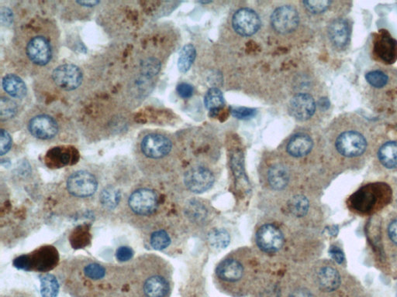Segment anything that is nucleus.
Listing matches in <instances>:
<instances>
[{"instance_id": "obj_1", "label": "nucleus", "mask_w": 397, "mask_h": 297, "mask_svg": "<svg viewBox=\"0 0 397 297\" xmlns=\"http://www.w3.org/2000/svg\"><path fill=\"white\" fill-rule=\"evenodd\" d=\"M60 32L53 19L36 16L18 25L8 55L16 71L39 78L58 64Z\"/></svg>"}, {"instance_id": "obj_2", "label": "nucleus", "mask_w": 397, "mask_h": 297, "mask_svg": "<svg viewBox=\"0 0 397 297\" xmlns=\"http://www.w3.org/2000/svg\"><path fill=\"white\" fill-rule=\"evenodd\" d=\"M57 273L71 297H107L129 281L128 265L106 264L87 257L63 262Z\"/></svg>"}, {"instance_id": "obj_3", "label": "nucleus", "mask_w": 397, "mask_h": 297, "mask_svg": "<svg viewBox=\"0 0 397 297\" xmlns=\"http://www.w3.org/2000/svg\"><path fill=\"white\" fill-rule=\"evenodd\" d=\"M383 129L380 124L357 112H345L332 124L333 146L346 159H356L367 154L371 141Z\"/></svg>"}, {"instance_id": "obj_4", "label": "nucleus", "mask_w": 397, "mask_h": 297, "mask_svg": "<svg viewBox=\"0 0 397 297\" xmlns=\"http://www.w3.org/2000/svg\"><path fill=\"white\" fill-rule=\"evenodd\" d=\"M22 125L30 136L43 143L71 144L78 136L72 119L48 105H37L28 111Z\"/></svg>"}, {"instance_id": "obj_5", "label": "nucleus", "mask_w": 397, "mask_h": 297, "mask_svg": "<svg viewBox=\"0 0 397 297\" xmlns=\"http://www.w3.org/2000/svg\"><path fill=\"white\" fill-rule=\"evenodd\" d=\"M364 99L371 110L397 121V69L377 65L363 78Z\"/></svg>"}, {"instance_id": "obj_6", "label": "nucleus", "mask_w": 397, "mask_h": 297, "mask_svg": "<svg viewBox=\"0 0 397 297\" xmlns=\"http://www.w3.org/2000/svg\"><path fill=\"white\" fill-rule=\"evenodd\" d=\"M128 265L130 282L144 297H169L171 294L172 273L162 258L144 254Z\"/></svg>"}, {"instance_id": "obj_7", "label": "nucleus", "mask_w": 397, "mask_h": 297, "mask_svg": "<svg viewBox=\"0 0 397 297\" xmlns=\"http://www.w3.org/2000/svg\"><path fill=\"white\" fill-rule=\"evenodd\" d=\"M79 118V127L90 142H98L107 138L115 136L128 129L130 123V114L127 107L117 103L106 100V103L99 104V110H90Z\"/></svg>"}, {"instance_id": "obj_8", "label": "nucleus", "mask_w": 397, "mask_h": 297, "mask_svg": "<svg viewBox=\"0 0 397 297\" xmlns=\"http://www.w3.org/2000/svg\"><path fill=\"white\" fill-rule=\"evenodd\" d=\"M170 139L159 132L144 130L138 136L135 147L136 163L144 176H151L155 164L165 159L173 150Z\"/></svg>"}, {"instance_id": "obj_9", "label": "nucleus", "mask_w": 397, "mask_h": 297, "mask_svg": "<svg viewBox=\"0 0 397 297\" xmlns=\"http://www.w3.org/2000/svg\"><path fill=\"white\" fill-rule=\"evenodd\" d=\"M159 196L146 182L137 185L126 197L124 211L135 223L146 226V220L159 209Z\"/></svg>"}, {"instance_id": "obj_10", "label": "nucleus", "mask_w": 397, "mask_h": 297, "mask_svg": "<svg viewBox=\"0 0 397 297\" xmlns=\"http://www.w3.org/2000/svg\"><path fill=\"white\" fill-rule=\"evenodd\" d=\"M39 78H43V81H47L50 90L56 93H77L81 87L84 86L85 74L84 69L77 65L72 63H62L57 64Z\"/></svg>"}, {"instance_id": "obj_11", "label": "nucleus", "mask_w": 397, "mask_h": 297, "mask_svg": "<svg viewBox=\"0 0 397 297\" xmlns=\"http://www.w3.org/2000/svg\"><path fill=\"white\" fill-rule=\"evenodd\" d=\"M60 256L53 245H46L28 254L14 258V267L18 269L48 274L59 267Z\"/></svg>"}, {"instance_id": "obj_12", "label": "nucleus", "mask_w": 397, "mask_h": 297, "mask_svg": "<svg viewBox=\"0 0 397 297\" xmlns=\"http://www.w3.org/2000/svg\"><path fill=\"white\" fill-rule=\"evenodd\" d=\"M65 187L69 197L85 201L92 198L99 187V178L93 170L81 167L67 176Z\"/></svg>"}, {"instance_id": "obj_13", "label": "nucleus", "mask_w": 397, "mask_h": 297, "mask_svg": "<svg viewBox=\"0 0 397 297\" xmlns=\"http://www.w3.org/2000/svg\"><path fill=\"white\" fill-rule=\"evenodd\" d=\"M371 58L383 66H392L397 61V40L386 29H380L371 38Z\"/></svg>"}, {"instance_id": "obj_14", "label": "nucleus", "mask_w": 397, "mask_h": 297, "mask_svg": "<svg viewBox=\"0 0 397 297\" xmlns=\"http://www.w3.org/2000/svg\"><path fill=\"white\" fill-rule=\"evenodd\" d=\"M318 108L322 112H327L330 108L329 99L317 102L310 94L300 93L294 96L289 103V112L300 121L312 118Z\"/></svg>"}, {"instance_id": "obj_15", "label": "nucleus", "mask_w": 397, "mask_h": 297, "mask_svg": "<svg viewBox=\"0 0 397 297\" xmlns=\"http://www.w3.org/2000/svg\"><path fill=\"white\" fill-rule=\"evenodd\" d=\"M353 23L349 16L332 20L327 27V37L331 46L342 53L347 52L351 43Z\"/></svg>"}, {"instance_id": "obj_16", "label": "nucleus", "mask_w": 397, "mask_h": 297, "mask_svg": "<svg viewBox=\"0 0 397 297\" xmlns=\"http://www.w3.org/2000/svg\"><path fill=\"white\" fill-rule=\"evenodd\" d=\"M80 160L77 148L72 144L56 145L50 148L43 157L46 165L52 170L72 167Z\"/></svg>"}, {"instance_id": "obj_17", "label": "nucleus", "mask_w": 397, "mask_h": 297, "mask_svg": "<svg viewBox=\"0 0 397 297\" xmlns=\"http://www.w3.org/2000/svg\"><path fill=\"white\" fill-rule=\"evenodd\" d=\"M299 21L298 11L291 6H280L271 17L273 28L280 34L292 32L298 28Z\"/></svg>"}, {"instance_id": "obj_18", "label": "nucleus", "mask_w": 397, "mask_h": 297, "mask_svg": "<svg viewBox=\"0 0 397 297\" xmlns=\"http://www.w3.org/2000/svg\"><path fill=\"white\" fill-rule=\"evenodd\" d=\"M245 274L244 263L235 257L226 258L216 269L217 279L228 285L242 281Z\"/></svg>"}, {"instance_id": "obj_19", "label": "nucleus", "mask_w": 397, "mask_h": 297, "mask_svg": "<svg viewBox=\"0 0 397 297\" xmlns=\"http://www.w3.org/2000/svg\"><path fill=\"white\" fill-rule=\"evenodd\" d=\"M232 25L238 34L251 36L260 30L261 21L255 11L244 8L235 12L232 19Z\"/></svg>"}, {"instance_id": "obj_20", "label": "nucleus", "mask_w": 397, "mask_h": 297, "mask_svg": "<svg viewBox=\"0 0 397 297\" xmlns=\"http://www.w3.org/2000/svg\"><path fill=\"white\" fill-rule=\"evenodd\" d=\"M256 242L258 247L263 252L274 254L282 247V233L278 227L273 225H263L257 232Z\"/></svg>"}, {"instance_id": "obj_21", "label": "nucleus", "mask_w": 397, "mask_h": 297, "mask_svg": "<svg viewBox=\"0 0 397 297\" xmlns=\"http://www.w3.org/2000/svg\"><path fill=\"white\" fill-rule=\"evenodd\" d=\"M214 183V176L209 170L205 167L193 168L185 175V184L193 193H204L209 190Z\"/></svg>"}, {"instance_id": "obj_22", "label": "nucleus", "mask_w": 397, "mask_h": 297, "mask_svg": "<svg viewBox=\"0 0 397 297\" xmlns=\"http://www.w3.org/2000/svg\"><path fill=\"white\" fill-rule=\"evenodd\" d=\"M65 3L61 14L63 20L68 22L81 21L83 19L90 17L103 3L101 1H68Z\"/></svg>"}, {"instance_id": "obj_23", "label": "nucleus", "mask_w": 397, "mask_h": 297, "mask_svg": "<svg viewBox=\"0 0 397 297\" xmlns=\"http://www.w3.org/2000/svg\"><path fill=\"white\" fill-rule=\"evenodd\" d=\"M2 88L6 96L16 101L23 100L27 98L28 90L26 83L20 75L10 73L6 74L2 79Z\"/></svg>"}, {"instance_id": "obj_24", "label": "nucleus", "mask_w": 397, "mask_h": 297, "mask_svg": "<svg viewBox=\"0 0 397 297\" xmlns=\"http://www.w3.org/2000/svg\"><path fill=\"white\" fill-rule=\"evenodd\" d=\"M377 158L383 167L389 170L397 169V140L384 141L378 149Z\"/></svg>"}, {"instance_id": "obj_25", "label": "nucleus", "mask_w": 397, "mask_h": 297, "mask_svg": "<svg viewBox=\"0 0 397 297\" xmlns=\"http://www.w3.org/2000/svg\"><path fill=\"white\" fill-rule=\"evenodd\" d=\"M313 147L312 138L304 134H299L293 136L289 141L287 151L293 156L302 157L310 154Z\"/></svg>"}, {"instance_id": "obj_26", "label": "nucleus", "mask_w": 397, "mask_h": 297, "mask_svg": "<svg viewBox=\"0 0 397 297\" xmlns=\"http://www.w3.org/2000/svg\"><path fill=\"white\" fill-rule=\"evenodd\" d=\"M318 282L321 289L326 292H332L338 288L341 279L336 269L327 267L319 272Z\"/></svg>"}, {"instance_id": "obj_27", "label": "nucleus", "mask_w": 397, "mask_h": 297, "mask_svg": "<svg viewBox=\"0 0 397 297\" xmlns=\"http://www.w3.org/2000/svg\"><path fill=\"white\" fill-rule=\"evenodd\" d=\"M22 110V106L18 101L2 94L0 99V118L1 123H9L14 119Z\"/></svg>"}, {"instance_id": "obj_28", "label": "nucleus", "mask_w": 397, "mask_h": 297, "mask_svg": "<svg viewBox=\"0 0 397 297\" xmlns=\"http://www.w3.org/2000/svg\"><path fill=\"white\" fill-rule=\"evenodd\" d=\"M376 186H367L363 187L356 194L353 198V204L358 210L367 212L373 207L376 203V197L374 193Z\"/></svg>"}, {"instance_id": "obj_29", "label": "nucleus", "mask_w": 397, "mask_h": 297, "mask_svg": "<svg viewBox=\"0 0 397 297\" xmlns=\"http://www.w3.org/2000/svg\"><path fill=\"white\" fill-rule=\"evenodd\" d=\"M42 297H57L59 293L60 282L53 274H43L40 277Z\"/></svg>"}, {"instance_id": "obj_30", "label": "nucleus", "mask_w": 397, "mask_h": 297, "mask_svg": "<svg viewBox=\"0 0 397 297\" xmlns=\"http://www.w3.org/2000/svg\"><path fill=\"white\" fill-rule=\"evenodd\" d=\"M268 178L271 187L275 190H282L288 184L289 174L284 167L275 166L269 170Z\"/></svg>"}, {"instance_id": "obj_31", "label": "nucleus", "mask_w": 397, "mask_h": 297, "mask_svg": "<svg viewBox=\"0 0 397 297\" xmlns=\"http://www.w3.org/2000/svg\"><path fill=\"white\" fill-rule=\"evenodd\" d=\"M148 243L150 247L154 250L162 251L171 244V238L166 231L157 229L150 234Z\"/></svg>"}, {"instance_id": "obj_32", "label": "nucleus", "mask_w": 397, "mask_h": 297, "mask_svg": "<svg viewBox=\"0 0 397 297\" xmlns=\"http://www.w3.org/2000/svg\"><path fill=\"white\" fill-rule=\"evenodd\" d=\"M196 49L192 44H186L182 49L178 61L179 70L182 73H186L190 70L195 59H196Z\"/></svg>"}, {"instance_id": "obj_33", "label": "nucleus", "mask_w": 397, "mask_h": 297, "mask_svg": "<svg viewBox=\"0 0 397 297\" xmlns=\"http://www.w3.org/2000/svg\"><path fill=\"white\" fill-rule=\"evenodd\" d=\"M205 105L208 110L211 112H218L224 104V96L222 91L217 88H211L205 96Z\"/></svg>"}, {"instance_id": "obj_34", "label": "nucleus", "mask_w": 397, "mask_h": 297, "mask_svg": "<svg viewBox=\"0 0 397 297\" xmlns=\"http://www.w3.org/2000/svg\"><path fill=\"white\" fill-rule=\"evenodd\" d=\"M340 3L341 2L330 1V0H307L304 2V4L311 14L319 15L325 14L332 8H336Z\"/></svg>"}, {"instance_id": "obj_35", "label": "nucleus", "mask_w": 397, "mask_h": 297, "mask_svg": "<svg viewBox=\"0 0 397 297\" xmlns=\"http://www.w3.org/2000/svg\"><path fill=\"white\" fill-rule=\"evenodd\" d=\"M230 240L229 232L224 229L213 230L208 236V241L212 247L217 249H225L229 245Z\"/></svg>"}, {"instance_id": "obj_36", "label": "nucleus", "mask_w": 397, "mask_h": 297, "mask_svg": "<svg viewBox=\"0 0 397 297\" xmlns=\"http://www.w3.org/2000/svg\"><path fill=\"white\" fill-rule=\"evenodd\" d=\"M71 243L74 248H83L90 242V234L87 227L79 226L71 235Z\"/></svg>"}, {"instance_id": "obj_37", "label": "nucleus", "mask_w": 397, "mask_h": 297, "mask_svg": "<svg viewBox=\"0 0 397 297\" xmlns=\"http://www.w3.org/2000/svg\"><path fill=\"white\" fill-rule=\"evenodd\" d=\"M289 207L295 216L302 217L305 216L308 211L309 202L304 196H296L289 202Z\"/></svg>"}, {"instance_id": "obj_38", "label": "nucleus", "mask_w": 397, "mask_h": 297, "mask_svg": "<svg viewBox=\"0 0 397 297\" xmlns=\"http://www.w3.org/2000/svg\"><path fill=\"white\" fill-rule=\"evenodd\" d=\"M107 297H144L129 281Z\"/></svg>"}, {"instance_id": "obj_39", "label": "nucleus", "mask_w": 397, "mask_h": 297, "mask_svg": "<svg viewBox=\"0 0 397 297\" xmlns=\"http://www.w3.org/2000/svg\"><path fill=\"white\" fill-rule=\"evenodd\" d=\"M1 136V146H0V155L4 156L8 154L12 147V139L8 129L1 128L0 131Z\"/></svg>"}, {"instance_id": "obj_40", "label": "nucleus", "mask_w": 397, "mask_h": 297, "mask_svg": "<svg viewBox=\"0 0 397 297\" xmlns=\"http://www.w3.org/2000/svg\"><path fill=\"white\" fill-rule=\"evenodd\" d=\"M231 114L236 119H249L255 116L256 110L244 107H234L231 109Z\"/></svg>"}, {"instance_id": "obj_41", "label": "nucleus", "mask_w": 397, "mask_h": 297, "mask_svg": "<svg viewBox=\"0 0 397 297\" xmlns=\"http://www.w3.org/2000/svg\"><path fill=\"white\" fill-rule=\"evenodd\" d=\"M134 255V250L129 246H121L116 252V258L119 263H127L131 260Z\"/></svg>"}, {"instance_id": "obj_42", "label": "nucleus", "mask_w": 397, "mask_h": 297, "mask_svg": "<svg viewBox=\"0 0 397 297\" xmlns=\"http://www.w3.org/2000/svg\"><path fill=\"white\" fill-rule=\"evenodd\" d=\"M179 96L184 99L191 98L193 94V87L190 84L181 83L177 86Z\"/></svg>"}, {"instance_id": "obj_43", "label": "nucleus", "mask_w": 397, "mask_h": 297, "mask_svg": "<svg viewBox=\"0 0 397 297\" xmlns=\"http://www.w3.org/2000/svg\"><path fill=\"white\" fill-rule=\"evenodd\" d=\"M330 254L331 257L338 263H342L345 260V256L341 249L336 247V246H332L330 249Z\"/></svg>"}, {"instance_id": "obj_44", "label": "nucleus", "mask_w": 397, "mask_h": 297, "mask_svg": "<svg viewBox=\"0 0 397 297\" xmlns=\"http://www.w3.org/2000/svg\"><path fill=\"white\" fill-rule=\"evenodd\" d=\"M388 232L390 239L397 245V220L389 225Z\"/></svg>"}, {"instance_id": "obj_45", "label": "nucleus", "mask_w": 397, "mask_h": 297, "mask_svg": "<svg viewBox=\"0 0 397 297\" xmlns=\"http://www.w3.org/2000/svg\"><path fill=\"white\" fill-rule=\"evenodd\" d=\"M396 124H397V123H396ZM394 130H396V132H397V125L395 126V127H394Z\"/></svg>"}]
</instances>
